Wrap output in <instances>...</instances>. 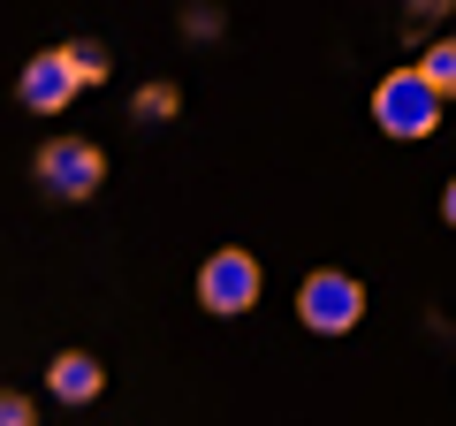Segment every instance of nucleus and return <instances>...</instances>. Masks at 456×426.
Segmentation results:
<instances>
[{"label": "nucleus", "mask_w": 456, "mask_h": 426, "mask_svg": "<svg viewBox=\"0 0 456 426\" xmlns=\"http://www.w3.org/2000/svg\"><path fill=\"white\" fill-rule=\"evenodd\" d=\"M46 396H53V404H69V411L99 404V396H107V365H99L92 350H61V358L46 365Z\"/></svg>", "instance_id": "6"}, {"label": "nucleus", "mask_w": 456, "mask_h": 426, "mask_svg": "<svg viewBox=\"0 0 456 426\" xmlns=\"http://www.w3.org/2000/svg\"><path fill=\"white\" fill-rule=\"evenodd\" d=\"M84 84L69 77V61H61V46H46V53H31L23 61V77H16V99L31 107V115H61L69 99H77Z\"/></svg>", "instance_id": "5"}, {"label": "nucleus", "mask_w": 456, "mask_h": 426, "mask_svg": "<svg viewBox=\"0 0 456 426\" xmlns=\"http://www.w3.org/2000/svg\"><path fill=\"white\" fill-rule=\"evenodd\" d=\"M183 31H191V38H213V31H221V8H183Z\"/></svg>", "instance_id": "11"}, {"label": "nucleus", "mask_w": 456, "mask_h": 426, "mask_svg": "<svg viewBox=\"0 0 456 426\" xmlns=\"http://www.w3.org/2000/svg\"><path fill=\"white\" fill-rule=\"evenodd\" d=\"M449 99H456V92H449Z\"/></svg>", "instance_id": "13"}, {"label": "nucleus", "mask_w": 456, "mask_h": 426, "mask_svg": "<svg viewBox=\"0 0 456 426\" xmlns=\"http://www.w3.org/2000/svg\"><path fill=\"white\" fill-rule=\"evenodd\" d=\"M61 61H69V77H77V84H107L114 53L99 46V38H69V46H61Z\"/></svg>", "instance_id": "8"}, {"label": "nucleus", "mask_w": 456, "mask_h": 426, "mask_svg": "<svg viewBox=\"0 0 456 426\" xmlns=\"http://www.w3.org/2000/svg\"><path fill=\"white\" fill-rule=\"evenodd\" d=\"M130 115H137V122H175V115H183V92H175L167 77H152V84H137Z\"/></svg>", "instance_id": "7"}, {"label": "nucleus", "mask_w": 456, "mask_h": 426, "mask_svg": "<svg viewBox=\"0 0 456 426\" xmlns=\"http://www.w3.org/2000/svg\"><path fill=\"white\" fill-rule=\"evenodd\" d=\"M441 221H449V229H456V176L441 183Z\"/></svg>", "instance_id": "12"}, {"label": "nucleus", "mask_w": 456, "mask_h": 426, "mask_svg": "<svg viewBox=\"0 0 456 426\" xmlns=\"http://www.w3.org/2000/svg\"><path fill=\"white\" fill-rule=\"evenodd\" d=\"M297 320H305L312 335H350L365 320V282L342 274V266H312V274L297 282Z\"/></svg>", "instance_id": "4"}, {"label": "nucleus", "mask_w": 456, "mask_h": 426, "mask_svg": "<svg viewBox=\"0 0 456 426\" xmlns=\"http://www.w3.org/2000/svg\"><path fill=\"white\" fill-rule=\"evenodd\" d=\"M0 426H38V404L23 389H0Z\"/></svg>", "instance_id": "10"}, {"label": "nucleus", "mask_w": 456, "mask_h": 426, "mask_svg": "<svg viewBox=\"0 0 456 426\" xmlns=\"http://www.w3.org/2000/svg\"><path fill=\"white\" fill-rule=\"evenodd\" d=\"M259 290H266V266H259V251H244V244H221L198 266V305H206L213 320H244V312L259 305Z\"/></svg>", "instance_id": "3"}, {"label": "nucleus", "mask_w": 456, "mask_h": 426, "mask_svg": "<svg viewBox=\"0 0 456 426\" xmlns=\"http://www.w3.org/2000/svg\"><path fill=\"white\" fill-rule=\"evenodd\" d=\"M38 191L61 198V206H84V198H99V183H107V152L92 145V137H46L31 160Z\"/></svg>", "instance_id": "2"}, {"label": "nucleus", "mask_w": 456, "mask_h": 426, "mask_svg": "<svg viewBox=\"0 0 456 426\" xmlns=\"http://www.w3.org/2000/svg\"><path fill=\"white\" fill-rule=\"evenodd\" d=\"M441 107H449V99H441L419 69H388V77L373 84V122H380V137H403V145H419V137L441 130Z\"/></svg>", "instance_id": "1"}, {"label": "nucleus", "mask_w": 456, "mask_h": 426, "mask_svg": "<svg viewBox=\"0 0 456 426\" xmlns=\"http://www.w3.org/2000/svg\"><path fill=\"white\" fill-rule=\"evenodd\" d=\"M411 69H419V77L434 84L441 99H449V92H456V38H434V46H426V53H419Z\"/></svg>", "instance_id": "9"}]
</instances>
